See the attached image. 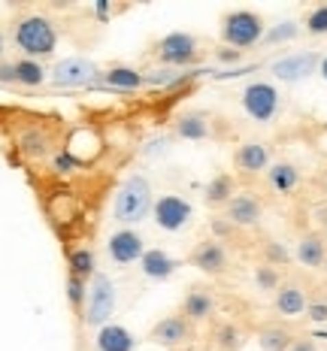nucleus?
<instances>
[{
  "mask_svg": "<svg viewBox=\"0 0 327 351\" xmlns=\"http://www.w3.org/2000/svg\"><path fill=\"white\" fill-rule=\"evenodd\" d=\"M239 104H243L245 115L258 124H270L276 115H279V104H282V94L273 82H264V79H254L243 88L239 94Z\"/></svg>",
  "mask_w": 327,
  "mask_h": 351,
  "instance_id": "423d86ee",
  "label": "nucleus"
},
{
  "mask_svg": "<svg viewBox=\"0 0 327 351\" xmlns=\"http://www.w3.org/2000/svg\"><path fill=\"white\" fill-rule=\"evenodd\" d=\"M140 269H143L145 279L167 282V279H173V276H176L179 261L173 258L170 252H164V248H145V254H143V261H140Z\"/></svg>",
  "mask_w": 327,
  "mask_h": 351,
  "instance_id": "f3484780",
  "label": "nucleus"
},
{
  "mask_svg": "<svg viewBox=\"0 0 327 351\" xmlns=\"http://www.w3.org/2000/svg\"><path fill=\"white\" fill-rule=\"evenodd\" d=\"M152 218L164 233H179L191 224L194 206L185 200L182 194H161L155 197V206H152Z\"/></svg>",
  "mask_w": 327,
  "mask_h": 351,
  "instance_id": "0eeeda50",
  "label": "nucleus"
},
{
  "mask_svg": "<svg viewBox=\"0 0 327 351\" xmlns=\"http://www.w3.org/2000/svg\"><path fill=\"white\" fill-rule=\"evenodd\" d=\"M288 351H318V346H315V339H312V336H297V339L291 342Z\"/></svg>",
  "mask_w": 327,
  "mask_h": 351,
  "instance_id": "4c0bfd02",
  "label": "nucleus"
},
{
  "mask_svg": "<svg viewBox=\"0 0 327 351\" xmlns=\"http://www.w3.org/2000/svg\"><path fill=\"white\" fill-rule=\"evenodd\" d=\"M106 254H109V261H112L115 267H130V263L143 261V254H145V239H143V233L134 230V228H121V230L109 233V239H106Z\"/></svg>",
  "mask_w": 327,
  "mask_h": 351,
  "instance_id": "1a4fd4ad",
  "label": "nucleus"
},
{
  "mask_svg": "<svg viewBox=\"0 0 327 351\" xmlns=\"http://www.w3.org/2000/svg\"><path fill=\"white\" fill-rule=\"evenodd\" d=\"M67 267H70V276H79V279L91 282L94 273H97V254H94L91 245L70 248L67 252Z\"/></svg>",
  "mask_w": 327,
  "mask_h": 351,
  "instance_id": "b1692460",
  "label": "nucleus"
},
{
  "mask_svg": "<svg viewBox=\"0 0 327 351\" xmlns=\"http://www.w3.org/2000/svg\"><path fill=\"white\" fill-rule=\"evenodd\" d=\"M191 336H194V324L182 315V312H176V315H164L161 321H155L149 330V339L155 342V346H164V348L188 346Z\"/></svg>",
  "mask_w": 327,
  "mask_h": 351,
  "instance_id": "9d476101",
  "label": "nucleus"
},
{
  "mask_svg": "<svg viewBox=\"0 0 327 351\" xmlns=\"http://www.w3.org/2000/svg\"><path fill=\"white\" fill-rule=\"evenodd\" d=\"M179 140H188V143H203L213 136V124H209V115L206 112H185L179 115L176 124H173Z\"/></svg>",
  "mask_w": 327,
  "mask_h": 351,
  "instance_id": "6ab92c4d",
  "label": "nucleus"
},
{
  "mask_svg": "<svg viewBox=\"0 0 327 351\" xmlns=\"http://www.w3.org/2000/svg\"><path fill=\"white\" fill-rule=\"evenodd\" d=\"M324 194H327V179H324Z\"/></svg>",
  "mask_w": 327,
  "mask_h": 351,
  "instance_id": "79ce46f5",
  "label": "nucleus"
},
{
  "mask_svg": "<svg viewBox=\"0 0 327 351\" xmlns=\"http://www.w3.org/2000/svg\"><path fill=\"white\" fill-rule=\"evenodd\" d=\"M152 206H155V191H152L149 176L130 173L115 191L112 218L121 228H134V224H143L152 215Z\"/></svg>",
  "mask_w": 327,
  "mask_h": 351,
  "instance_id": "f03ea898",
  "label": "nucleus"
},
{
  "mask_svg": "<svg viewBox=\"0 0 327 351\" xmlns=\"http://www.w3.org/2000/svg\"><path fill=\"white\" fill-rule=\"evenodd\" d=\"M318 73H322V79H324V82H327V55L322 58V64H318Z\"/></svg>",
  "mask_w": 327,
  "mask_h": 351,
  "instance_id": "ea45409f",
  "label": "nucleus"
},
{
  "mask_svg": "<svg viewBox=\"0 0 327 351\" xmlns=\"http://www.w3.org/2000/svg\"><path fill=\"white\" fill-rule=\"evenodd\" d=\"M115 303H119V291L115 282L106 273H94L88 282V303H85V324L88 327H106L115 315Z\"/></svg>",
  "mask_w": 327,
  "mask_h": 351,
  "instance_id": "39448f33",
  "label": "nucleus"
},
{
  "mask_svg": "<svg viewBox=\"0 0 327 351\" xmlns=\"http://www.w3.org/2000/svg\"><path fill=\"white\" fill-rule=\"evenodd\" d=\"M297 261H300L303 267H309V269L324 267V261H327V239L318 237V233H306V237H300V243H297Z\"/></svg>",
  "mask_w": 327,
  "mask_h": 351,
  "instance_id": "5701e85b",
  "label": "nucleus"
},
{
  "mask_svg": "<svg viewBox=\"0 0 327 351\" xmlns=\"http://www.w3.org/2000/svg\"><path fill=\"white\" fill-rule=\"evenodd\" d=\"M52 164H55L58 173H70L73 167H76V158H73L67 149H61V152H55V160H52Z\"/></svg>",
  "mask_w": 327,
  "mask_h": 351,
  "instance_id": "c9c22d12",
  "label": "nucleus"
},
{
  "mask_svg": "<svg viewBox=\"0 0 327 351\" xmlns=\"http://www.w3.org/2000/svg\"><path fill=\"white\" fill-rule=\"evenodd\" d=\"M324 239H327V233H324Z\"/></svg>",
  "mask_w": 327,
  "mask_h": 351,
  "instance_id": "c03bdc74",
  "label": "nucleus"
},
{
  "mask_svg": "<svg viewBox=\"0 0 327 351\" xmlns=\"http://www.w3.org/2000/svg\"><path fill=\"white\" fill-rule=\"evenodd\" d=\"M12 43H16L21 58L46 61L58 49V27L43 12H27V16H19L12 21Z\"/></svg>",
  "mask_w": 327,
  "mask_h": 351,
  "instance_id": "f257e3e1",
  "label": "nucleus"
},
{
  "mask_svg": "<svg viewBox=\"0 0 327 351\" xmlns=\"http://www.w3.org/2000/svg\"><path fill=\"white\" fill-rule=\"evenodd\" d=\"M324 273H327V261H324Z\"/></svg>",
  "mask_w": 327,
  "mask_h": 351,
  "instance_id": "37998d69",
  "label": "nucleus"
},
{
  "mask_svg": "<svg viewBox=\"0 0 327 351\" xmlns=\"http://www.w3.org/2000/svg\"><path fill=\"white\" fill-rule=\"evenodd\" d=\"M100 67L88 58H64L49 70V82L55 88H85L91 82H97Z\"/></svg>",
  "mask_w": 327,
  "mask_h": 351,
  "instance_id": "6e6552de",
  "label": "nucleus"
},
{
  "mask_svg": "<svg viewBox=\"0 0 327 351\" xmlns=\"http://www.w3.org/2000/svg\"><path fill=\"white\" fill-rule=\"evenodd\" d=\"M318 55L315 52H294V55H285L279 58V61H273L270 73L276 79H282V82H300V79L312 76V73L318 70Z\"/></svg>",
  "mask_w": 327,
  "mask_h": 351,
  "instance_id": "ddd939ff",
  "label": "nucleus"
},
{
  "mask_svg": "<svg viewBox=\"0 0 327 351\" xmlns=\"http://www.w3.org/2000/svg\"><path fill=\"white\" fill-rule=\"evenodd\" d=\"M303 25H306V34L324 36V34H327V3L315 6V10H309L306 19H303Z\"/></svg>",
  "mask_w": 327,
  "mask_h": 351,
  "instance_id": "c756f323",
  "label": "nucleus"
},
{
  "mask_svg": "<svg viewBox=\"0 0 327 351\" xmlns=\"http://www.w3.org/2000/svg\"><path fill=\"white\" fill-rule=\"evenodd\" d=\"M297 36V25L294 21H282L279 27H273L270 34H264V40L267 43H282V40H294Z\"/></svg>",
  "mask_w": 327,
  "mask_h": 351,
  "instance_id": "473e14b6",
  "label": "nucleus"
},
{
  "mask_svg": "<svg viewBox=\"0 0 327 351\" xmlns=\"http://www.w3.org/2000/svg\"><path fill=\"white\" fill-rule=\"evenodd\" d=\"M239 55H243V52H237V49H218V52H215V58H218V61H228V64H234V61H239Z\"/></svg>",
  "mask_w": 327,
  "mask_h": 351,
  "instance_id": "58836bf2",
  "label": "nucleus"
},
{
  "mask_svg": "<svg viewBox=\"0 0 327 351\" xmlns=\"http://www.w3.org/2000/svg\"><path fill=\"white\" fill-rule=\"evenodd\" d=\"M104 82L109 88H125V91H134V88L145 85V73L136 67H125V64H115L104 73Z\"/></svg>",
  "mask_w": 327,
  "mask_h": 351,
  "instance_id": "393cba45",
  "label": "nucleus"
},
{
  "mask_svg": "<svg viewBox=\"0 0 327 351\" xmlns=\"http://www.w3.org/2000/svg\"><path fill=\"white\" fill-rule=\"evenodd\" d=\"M3 55H6V36L0 31V61H3Z\"/></svg>",
  "mask_w": 327,
  "mask_h": 351,
  "instance_id": "a19ab883",
  "label": "nucleus"
},
{
  "mask_svg": "<svg viewBox=\"0 0 327 351\" xmlns=\"http://www.w3.org/2000/svg\"><path fill=\"white\" fill-rule=\"evenodd\" d=\"M234 167L243 176H258V173H267L270 170V149L264 143L252 140V143H243L239 149L234 152Z\"/></svg>",
  "mask_w": 327,
  "mask_h": 351,
  "instance_id": "dca6fc26",
  "label": "nucleus"
},
{
  "mask_svg": "<svg viewBox=\"0 0 327 351\" xmlns=\"http://www.w3.org/2000/svg\"><path fill=\"white\" fill-rule=\"evenodd\" d=\"M306 318L315 321V324H327V300H309Z\"/></svg>",
  "mask_w": 327,
  "mask_h": 351,
  "instance_id": "72a5a7b5",
  "label": "nucleus"
},
{
  "mask_svg": "<svg viewBox=\"0 0 327 351\" xmlns=\"http://www.w3.org/2000/svg\"><path fill=\"white\" fill-rule=\"evenodd\" d=\"M97 351H136V336L121 324H112L109 321L106 327L97 330V339H94Z\"/></svg>",
  "mask_w": 327,
  "mask_h": 351,
  "instance_id": "412c9836",
  "label": "nucleus"
},
{
  "mask_svg": "<svg viewBox=\"0 0 327 351\" xmlns=\"http://www.w3.org/2000/svg\"><path fill=\"white\" fill-rule=\"evenodd\" d=\"M254 285L261 291H279L282 288V276H279V267H270V263H258L254 267Z\"/></svg>",
  "mask_w": 327,
  "mask_h": 351,
  "instance_id": "c85d7f7f",
  "label": "nucleus"
},
{
  "mask_svg": "<svg viewBox=\"0 0 327 351\" xmlns=\"http://www.w3.org/2000/svg\"><path fill=\"white\" fill-rule=\"evenodd\" d=\"M234 197H237V182L230 173H215L213 179L206 182V188H203V203H206L209 209L228 206Z\"/></svg>",
  "mask_w": 327,
  "mask_h": 351,
  "instance_id": "aec40b11",
  "label": "nucleus"
},
{
  "mask_svg": "<svg viewBox=\"0 0 327 351\" xmlns=\"http://www.w3.org/2000/svg\"><path fill=\"white\" fill-rule=\"evenodd\" d=\"M0 85H16V61H0Z\"/></svg>",
  "mask_w": 327,
  "mask_h": 351,
  "instance_id": "e433bc0d",
  "label": "nucleus"
},
{
  "mask_svg": "<svg viewBox=\"0 0 327 351\" xmlns=\"http://www.w3.org/2000/svg\"><path fill=\"white\" fill-rule=\"evenodd\" d=\"M264 34H267L264 19L252 10H230L221 16V43H228L237 52L258 46L264 40Z\"/></svg>",
  "mask_w": 327,
  "mask_h": 351,
  "instance_id": "7ed1b4c3",
  "label": "nucleus"
},
{
  "mask_svg": "<svg viewBox=\"0 0 327 351\" xmlns=\"http://www.w3.org/2000/svg\"><path fill=\"white\" fill-rule=\"evenodd\" d=\"M264 254H267V263H270V267H279V263L288 261V252L279 243H270V245L264 248Z\"/></svg>",
  "mask_w": 327,
  "mask_h": 351,
  "instance_id": "f704fd0d",
  "label": "nucleus"
},
{
  "mask_svg": "<svg viewBox=\"0 0 327 351\" xmlns=\"http://www.w3.org/2000/svg\"><path fill=\"white\" fill-rule=\"evenodd\" d=\"M224 218H228L234 228H258L261 218H264V206H261V200L254 194L243 191L224 206Z\"/></svg>",
  "mask_w": 327,
  "mask_h": 351,
  "instance_id": "4468645a",
  "label": "nucleus"
},
{
  "mask_svg": "<svg viewBox=\"0 0 327 351\" xmlns=\"http://www.w3.org/2000/svg\"><path fill=\"white\" fill-rule=\"evenodd\" d=\"M276 312L279 315H288V318H297V315H306V291H303V285L297 282H282V288L276 291V300H273Z\"/></svg>",
  "mask_w": 327,
  "mask_h": 351,
  "instance_id": "a211bd4d",
  "label": "nucleus"
},
{
  "mask_svg": "<svg viewBox=\"0 0 327 351\" xmlns=\"http://www.w3.org/2000/svg\"><path fill=\"white\" fill-rule=\"evenodd\" d=\"M152 55H155V61L161 67H170V70L194 67L200 61V40L188 31H173L152 46Z\"/></svg>",
  "mask_w": 327,
  "mask_h": 351,
  "instance_id": "20e7f679",
  "label": "nucleus"
},
{
  "mask_svg": "<svg viewBox=\"0 0 327 351\" xmlns=\"http://www.w3.org/2000/svg\"><path fill=\"white\" fill-rule=\"evenodd\" d=\"M49 82V70L43 67V61H31V58H19L16 61V85L36 88Z\"/></svg>",
  "mask_w": 327,
  "mask_h": 351,
  "instance_id": "bb28decb",
  "label": "nucleus"
},
{
  "mask_svg": "<svg viewBox=\"0 0 327 351\" xmlns=\"http://www.w3.org/2000/svg\"><path fill=\"white\" fill-rule=\"evenodd\" d=\"M182 315H185L191 324H203V321L213 318L215 312V294L206 288V285H191L182 297Z\"/></svg>",
  "mask_w": 327,
  "mask_h": 351,
  "instance_id": "2eb2a0df",
  "label": "nucleus"
},
{
  "mask_svg": "<svg viewBox=\"0 0 327 351\" xmlns=\"http://www.w3.org/2000/svg\"><path fill=\"white\" fill-rule=\"evenodd\" d=\"M67 297H70L73 309H82L88 303V282L79 279V276H67Z\"/></svg>",
  "mask_w": 327,
  "mask_h": 351,
  "instance_id": "7c9ffc66",
  "label": "nucleus"
},
{
  "mask_svg": "<svg viewBox=\"0 0 327 351\" xmlns=\"http://www.w3.org/2000/svg\"><path fill=\"white\" fill-rule=\"evenodd\" d=\"M267 182H270L276 194H294L297 185H300V170L291 160H276L267 170Z\"/></svg>",
  "mask_w": 327,
  "mask_h": 351,
  "instance_id": "4be33fe9",
  "label": "nucleus"
},
{
  "mask_svg": "<svg viewBox=\"0 0 327 351\" xmlns=\"http://www.w3.org/2000/svg\"><path fill=\"white\" fill-rule=\"evenodd\" d=\"M176 82H182V76L170 67H158L145 73V85H176Z\"/></svg>",
  "mask_w": 327,
  "mask_h": 351,
  "instance_id": "2f4dec72",
  "label": "nucleus"
},
{
  "mask_svg": "<svg viewBox=\"0 0 327 351\" xmlns=\"http://www.w3.org/2000/svg\"><path fill=\"white\" fill-rule=\"evenodd\" d=\"M294 339H297V336L291 333L288 327H282V324H270V327H261V330H258L261 351H288Z\"/></svg>",
  "mask_w": 327,
  "mask_h": 351,
  "instance_id": "a878e982",
  "label": "nucleus"
},
{
  "mask_svg": "<svg viewBox=\"0 0 327 351\" xmlns=\"http://www.w3.org/2000/svg\"><path fill=\"white\" fill-rule=\"evenodd\" d=\"M16 149L31 160H43L49 155H55V134L46 124H31L16 136Z\"/></svg>",
  "mask_w": 327,
  "mask_h": 351,
  "instance_id": "9b49d317",
  "label": "nucleus"
},
{
  "mask_svg": "<svg viewBox=\"0 0 327 351\" xmlns=\"http://www.w3.org/2000/svg\"><path fill=\"white\" fill-rule=\"evenodd\" d=\"M191 263L206 276H224L230 267V258H228V248L221 245V239H203V243L194 245Z\"/></svg>",
  "mask_w": 327,
  "mask_h": 351,
  "instance_id": "f8f14e48",
  "label": "nucleus"
},
{
  "mask_svg": "<svg viewBox=\"0 0 327 351\" xmlns=\"http://www.w3.org/2000/svg\"><path fill=\"white\" fill-rule=\"evenodd\" d=\"M215 348L218 351H239L245 346V333L239 330L237 324H230V321H224V324L215 327Z\"/></svg>",
  "mask_w": 327,
  "mask_h": 351,
  "instance_id": "cd10ccee",
  "label": "nucleus"
}]
</instances>
